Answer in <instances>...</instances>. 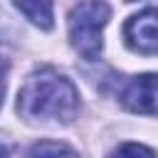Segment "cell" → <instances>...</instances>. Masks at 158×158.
<instances>
[{"label":"cell","instance_id":"cell-1","mask_svg":"<svg viewBox=\"0 0 158 158\" xmlns=\"http://www.w3.org/2000/svg\"><path fill=\"white\" fill-rule=\"evenodd\" d=\"M77 111V86L49 67L32 72L17 94V114L30 123H69Z\"/></svg>","mask_w":158,"mask_h":158},{"label":"cell","instance_id":"cell-2","mask_svg":"<svg viewBox=\"0 0 158 158\" xmlns=\"http://www.w3.org/2000/svg\"><path fill=\"white\" fill-rule=\"evenodd\" d=\"M111 17V7L104 0H81L67 17L69 42L84 59H99L104 49V27Z\"/></svg>","mask_w":158,"mask_h":158},{"label":"cell","instance_id":"cell-3","mask_svg":"<svg viewBox=\"0 0 158 158\" xmlns=\"http://www.w3.org/2000/svg\"><path fill=\"white\" fill-rule=\"evenodd\" d=\"M123 40L138 54H158V7L131 15L123 25Z\"/></svg>","mask_w":158,"mask_h":158},{"label":"cell","instance_id":"cell-4","mask_svg":"<svg viewBox=\"0 0 158 158\" xmlns=\"http://www.w3.org/2000/svg\"><path fill=\"white\" fill-rule=\"evenodd\" d=\"M121 104L133 114H158V74H138L121 89Z\"/></svg>","mask_w":158,"mask_h":158},{"label":"cell","instance_id":"cell-5","mask_svg":"<svg viewBox=\"0 0 158 158\" xmlns=\"http://www.w3.org/2000/svg\"><path fill=\"white\" fill-rule=\"evenodd\" d=\"M15 7L40 30H49L54 20V0H12Z\"/></svg>","mask_w":158,"mask_h":158},{"label":"cell","instance_id":"cell-6","mask_svg":"<svg viewBox=\"0 0 158 158\" xmlns=\"http://www.w3.org/2000/svg\"><path fill=\"white\" fill-rule=\"evenodd\" d=\"M27 158H79V156L72 146H67L62 141H37L30 148Z\"/></svg>","mask_w":158,"mask_h":158},{"label":"cell","instance_id":"cell-7","mask_svg":"<svg viewBox=\"0 0 158 158\" xmlns=\"http://www.w3.org/2000/svg\"><path fill=\"white\" fill-rule=\"evenodd\" d=\"M109 158H156V153L143 143H121Z\"/></svg>","mask_w":158,"mask_h":158},{"label":"cell","instance_id":"cell-8","mask_svg":"<svg viewBox=\"0 0 158 158\" xmlns=\"http://www.w3.org/2000/svg\"><path fill=\"white\" fill-rule=\"evenodd\" d=\"M7 67L0 62V106H2V96H5V84H7Z\"/></svg>","mask_w":158,"mask_h":158},{"label":"cell","instance_id":"cell-9","mask_svg":"<svg viewBox=\"0 0 158 158\" xmlns=\"http://www.w3.org/2000/svg\"><path fill=\"white\" fill-rule=\"evenodd\" d=\"M126 2H136V0H126Z\"/></svg>","mask_w":158,"mask_h":158}]
</instances>
